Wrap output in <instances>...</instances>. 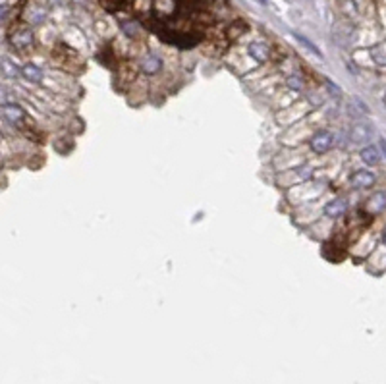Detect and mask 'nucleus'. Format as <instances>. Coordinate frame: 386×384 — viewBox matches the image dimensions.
Instances as JSON below:
<instances>
[{
  "label": "nucleus",
  "instance_id": "nucleus-13",
  "mask_svg": "<svg viewBox=\"0 0 386 384\" xmlns=\"http://www.w3.org/2000/svg\"><path fill=\"white\" fill-rule=\"evenodd\" d=\"M134 10L139 16L149 18L153 14V0H134Z\"/></svg>",
  "mask_w": 386,
  "mask_h": 384
},
{
  "label": "nucleus",
  "instance_id": "nucleus-4",
  "mask_svg": "<svg viewBox=\"0 0 386 384\" xmlns=\"http://www.w3.org/2000/svg\"><path fill=\"white\" fill-rule=\"evenodd\" d=\"M375 181H377L375 174L369 172V170H357V172L351 176V185L357 187V189H367V187L375 185Z\"/></svg>",
  "mask_w": 386,
  "mask_h": 384
},
{
  "label": "nucleus",
  "instance_id": "nucleus-7",
  "mask_svg": "<svg viewBox=\"0 0 386 384\" xmlns=\"http://www.w3.org/2000/svg\"><path fill=\"white\" fill-rule=\"evenodd\" d=\"M365 209H367L369 212H373V214L383 212V210L386 209V193L379 191V193L371 195V197L367 199V203H365Z\"/></svg>",
  "mask_w": 386,
  "mask_h": 384
},
{
  "label": "nucleus",
  "instance_id": "nucleus-20",
  "mask_svg": "<svg viewBox=\"0 0 386 384\" xmlns=\"http://www.w3.org/2000/svg\"><path fill=\"white\" fill-rule=\"evenodd\" d=\"M288 87H290V89H294V91H301L303 89V81H301L299 77L292 75V77H288Z\"/></svg>",
  "mask_w": 386,
  "mask_h": 384
},
{
  "label": "nucleus",
  "instance_id": "nucleus-2",
  "mask_svg": "<svg viewBox=\"0 0 386 384\" xmlns=\"http://www.w3.org/2000/svg\"><path fill=\"white\" fill-rule=\"evenodd\" d=\"M332 143H334V137L330 132H318L311 139V149L315 153H326L332 147Z\"/></svg>",
  "mask_w": 386,
  "mask_h": 384
},
{
  "label": "nucleus",
  "instance_id": "nucleus-10",
  "mask_svg": "<svg viewBox=\"0 0 386 384\" xmlns=\"http://www.w3.org/2000/svg\"><path fill=\"white\" fill-rule=\"evenodd\" d=\"M22 75L27 81H31V83H41L43 81V71L37 66H33V64H25L22 68Z\"/></svg>",
  "mask_w": 386,
  "mask_h": 384
},
{
  "label": "nucleus",
  "instance_id": "nucleus-23",
  "mask_svg": "<svg viewBox=\"0 0 386 384\" xmlns=\"http://www.w3.org/2000/svg\"><path fill=\"white\" fill-rule=\"evenodd\" d=\"M383 242L386 244V228H385V232H383Z\"/></svg>",
  "mask_w": 386,
  "mask_h": 384
},
{
  "label": "nucleus",
  "instance_id": "nucleus-14",
  "mask_svg": "<svg viewBox=\"0 0 386 384\" xmlns=\"http://www.w3.org/2000/svg\"><path fill=\"white\" fill-rule=\"evenodd\" d=\"M371 56L377 64L381 66H386V43H379L371 48Z\"/></svg>",
  "mask_w": 386,
  "mask_h": 384
},
{
  "label": "nucleus",
  "instance_id": "nucleus-22",
  "mask_svg": "<svg viewBox=\"0 0 386 384\" xmlns=\"http://www.w3.org/2000/svg\"><path fill=\"white\" fill-rule=\"evenodd\" d=\"M381 151L385 153V157H386V139H381Z\"/></svg>",
  "mask_w": 386,
  "mask_h": 384
},
{
  "label": "nucleus",
  "instance_id": "nucleus-6",
  "mask_svg": "<svg viewBox=\"0 0 386 384\" xmlns=\"http://www.w3.org/2000/svg\"><path fill=\"white\" fill-rule=\"evenodd\" d=\"M348 210V201L346 199H334L324 207V214L328 218H338V216H344Z\"/></svg>",
  "mask_w": 386,
  "mask_h": 384
},
{
  "label": "nucleus",
  "instance_id": "nucleus-17",
  "mask_svg": "<svg viewBox=\"0 0 386 384\" xmlns=\"http://www.w3.org/2000/svg\"><path fill=\"white\" fill-rule=\"evenodd\" d=\"M126 2H128V0H101V4H103L108 12H118L120 8H124Z\"/></svg>",
  "mask_w": 386,
  "mask_h": 384
},
{
  "label": "nucleus",
  "instance_id": "nucleus-21",
  "mask_svg": "<svg viewBox=\"0 0 386 384\" xmlns=\"http://www.w3.org/2000/svg\"><path fill=\"white\" fill-rule=\"evenodd\" d=\"M124 31L130 35V37H137V33H139V25L134 22L130 23H124Z\"/></svg>",
  "mask_w": 386,
  "mask_h": 384
},
{
  "label": "nucleus",
  "instance_id": "nucleus-9",
  "mask_svg": "<svg viewBox=\"0 0 386 384\" xmlns=\"http://www.w3.org/2000/svg\"><path fill=\"white\" fill-rule=\"evenodd\" d=\"M160 68H162V60L159 56H155V54L145 56L143 62H141V70L145 73H157V71H160Z\"/></svg>",
  "mask_w": 386,
  "mask_h": 384
},
{
  "label": "nucleus",
  "instance_id": "nucleus-3",
  "mask_svg": "<svg viewBox=\"0 0 386 384\" xmlns=\"http://www.w3.org/2000/svg\"><path fill=\"white\" fill-rule=\"evenodd\" d=\"M350 137H351V141H353V143L363 145V143H367V141L373 137V130H371V126H369V124L359 122V124H355V126L351 128Z\"/></svg>",
  "mask_w": 386,
  "mask_h": 384
},
{
  "label": "nucleus",
  "instance_id": "nucleus-16",
  "mask_svg": "<svg viewBox=\"0 0 386 384\" xmlns=\"http://www.w3.org/2000/svg\"><path fill=\"white\" fill-rule=\"evenodd\" d=\"M0 68L4 70V73H6L8 77H16L18 73H22V70L16 68V66H14V64H12L8 58H2V60H0Z\"/></svg>",
  "mask_w": 386,
  "mask_h": 384
},
{
  "label": "nucleus",
  "instance_id": "nucleus-8",
  "mask_svg": "<svg viewBox=\"0 0 386 384\" xmlns=\"http://www.w3.org/2000/svg\"><path fill=\"white\" fill-rule=\"evenodd\" d=\"M249 54L257 60V62H267L269 60V54H271V48L261 43V41H255L249 45Z\"/></svg>",
  "mask_w": 386,
  "mask_h": 384
},
{
  "label": "nucleus",
  "instance_id": "nucleus-12",
  "mask_svg": "<svg viewBox=\"0 0 386 384\" xmlns=\"http://www.w3.org/2000/svg\"><path fill=\"white\" fill-rule=\"evenodd\" d=\"M247 31V23L246 22H242V20H236V22H232L230 25L226 27V35L230 37V39H238L240 35H244Z\"/></svg>",
  "mask_w": 386,
  "mask_h": 384
},
{
  "label": "nucleus",
  "instance_id": "nucleus-11",
  "mask_svg": "<svg viewBox=\"0 0 386 384\" xmlns=\"http://www.w3.org/2000/svg\"><path fill=\"white\" fill-rule=\"evenodd\" d=\"M361 158H363L365 164L375 166V164H379V160H381V153H379V149H377L375 145H367V147L361 149Z\"/></svg>",
  "mask_w": 386,
  "mask_h": 384
},
{
  "label": "nucleus",
  "instance_id": "nucleus-5",
  "mask_svg": "<svg viewBox=\"0 0 386 384\" xmlns=\"http://www.w3.org/2000/svg\"><path fill=\"white\" fill-rule=\"evenodd\" d=\"M0 112H2V116H4L8 122H12V124H22V120L25 118L23 108L22 106H18V105H2V106H0Z\"/></svg>",
  "mask_w": 386,
  "mask_h": 384
},
{
  "label": "nucleus",
  "instance_id": "nucleus-18",
  "mask_svg": "<svg viewBox=\"0 0 386 384\" xmlns=\"http://www.w3.org/2000/svg\"><path fill=\"white\" fill-rule=\"evenodd\" d=\"M342 10H344L348 16H355V14H357V8H355L353 0H344V2H342Z\"/></svg>",
  "mask_w": 386,
  "mask_h": 384
},
{
  "label": "nucleus",
  "instance_id": "nucleus-15",
  "mask_svg": "<svg viewBox=\"0 0 386 384\" xmlns=\"http://www.w3.org/2000/svg\"><path fill=\"white\" fill-rule=\"evenodd\" d=\"M46 18V12L43 8H33V10H29V14H27V20L29 23H33V25H39V23H43Z\"/></svg>",
  "mask_w": 386,
  "mask_h": 384
},
{
  "label": "nucleus",
  "instance_id": "nucleus-24",
  "mask_svg": "<svg viewBox=\"0 0 386 384\" xmlns=\"http://www.w3.org/2000/svg\"><path fill=\"white\" fill-rule=\"evenodd\" d=\"M385 103H386V95H385Z\"/></svg>",
  "mask_w": 386,
  "mask_h": 384
},
{
  "label": "nucleus",
  "instance_id": "nucleus-1",
  "mask_svg": "<svg viewBox=\"0 0 386 384\" xmlns=\"http://www.w3.org/2000/svg\"><path fill=\"white\" fill-rule=\"evenodd\" d=\"M33 41H35L33 31L27 29V27L18 29V31L12 33V37H10V43H12V46H14L16 50H27V48H31V46H33Z\"/></svg>",
  "mask_w": 386,
  "mask_h": 384
},
{
  "label": "nucleus",
  "instance_id": "nucleus-19",
  "mask_svg": "<svg viewBox=\"0 0 386 384\" xmlns=\"http://www.w3.org/2000/svg\"><path fill=\"white\" fill-rule=\"evenodd\" d=\"M295 39H297V41H299V43H301L303 46H307V48H309L311 52H315L318 58H320V50H318V48H317L315 45H311V43H309V41H307V39H305L303 35H295Z\"/></svg>",
  "mask_w": 386,
  "mask_h": 384
}]
</instances>
